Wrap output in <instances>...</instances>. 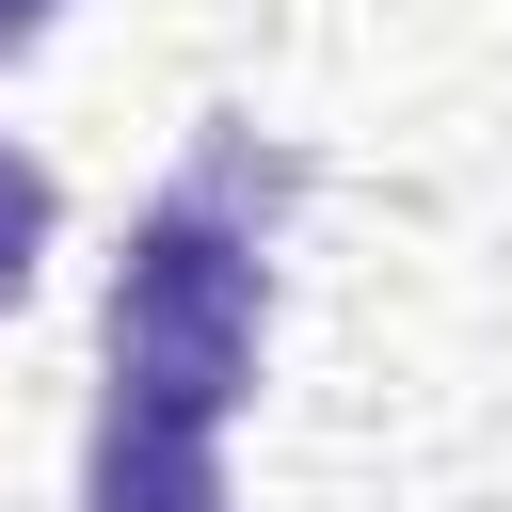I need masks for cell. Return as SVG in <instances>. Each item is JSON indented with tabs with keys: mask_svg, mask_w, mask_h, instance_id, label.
<instances>
[{
	"mask_svg": "<svg viewBox=\"0 0 512 512\" xmlns=\"http://www.w3.org/2000/svg\"><path fill=\"white\" fill-rule=\"evenodd\" d=\"M320 160L256 112H192L176 176L128 208V256L96 288V432L80 512H240L224 432L272 368V256L304 224Z\"/></svg>",
	"mask_w": 512,
	"mask_h": 512,
	"instance_id": "6da1fadb",
	"label": "cell"
},
{
	"mask_svg": "<svg viewBox=\"0 0 512 512\" xmlns=\"http://www.w3.org/2000/svg\"><path fill=\"white\" fill-rule=\"evenodd\" d=\"M48 32H64V0H0V64H32Z\"/></svg>",
	"mask_w": 512,
	"mask_h": 512,
	"instance_id": "3957f363",
	"label": "cell"
},
{
	"mask_svg": "<svg viewBox=\"0 0 512 512\" xmlns=\"http://www.w3.org/2000/svg\"><path fill=\"white\" fill-rule=\"evenodd\" d=\"M48 240H64V176L0 128V320L32 304V272H48Z\"/></svg>",
	"mask_w": 512,
	"mask_h": 512,
	"instance_id": "7a4b0ae2",
	"label": "cell"
}]
</instances>
